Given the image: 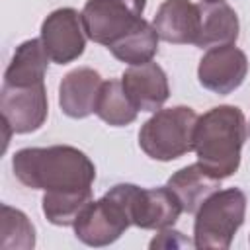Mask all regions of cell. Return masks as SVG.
<instances>
[{"instance_id":"7","label":"cell","mask_w":250,"mask_h":250,"mask_svg":"<svg viewBox=\"0 0 250 250\" xmlns=\"http://www.w3.org/2000/svg\"><path fill=\"white\" fill-rule=\"evenodd\" d=\"M72 227L80 242L88 246H107L131 227V219L121 199L107 191L102 199L92 201Z\"/></svg>"},{"instance_id":"22","label":"cell","mask_w":250,"mask_h":250,"mask_svg":"<svg viewBox=\"0 0 250 250\" xmlns=\"http://www.w3.org/2000/svg\"><path fill=\"white\" fill-rule=\"evenodd\" d=\"M201 2H223V0H201Z\"/></svg>"},{"instance_id":"8","label":"cell","mask_w":250,"mask_h":250,"mask_svg":"<svg viewBox=\"0 0 250 250\" xmlns=\"http://www.w3.org/2000/svg\"><path fill=\"white\" fill-rule=\"evenodd\" d=\"M86 29L82 14L74 8H59L41 23V41L49 59L57 64L76 61L86 49Z\"/></svg>"},{"instance_id":"10","label":"cell","mask_w":250,"mask_h":250,"mask_svg":"<svg viewBox=\"0 0 250 250\" xmlns=\"http://www.w3.org/2000/svg\"><path fill=\"white\" fill-rule=\"evenodd\" d=\"M248 74V59L242 49L232 45H217L207 49L197 66L199 84L219 96L234 92Z\"/></svg>"},{"instance_id":"21","label":"cell","mask_w":250,"mask_h":250,"mask_svg":"<svg viewBox=\"0 0 250 250\" xmlns=\"http://www.w3.org/2000/svg\"><path fill=\"white\" fill-rule=\"evenodd\" d=\"M180 248V246H189V240H186L184 236H182V232H178V230H170V227L168 229H162L160 232H158V238H154L152 242H150V248Z\"/></svg>"},{"instance_id":"16","label":"cell","mask_w":250,"mask_h":250,"mask_svg":"<svg viewBox=\"0 0 250 250\" xmlns=\"http://www.w3.org/2000/svg\"><path fill=\"white\" fill-rule=\"evenodd\" d=\"M49 55L41 39H27L16 47L14 57L4 72V84L10 86H35L45 82L49 68Z\"/></svg>"},{"instance_id":"5","label":"cell","mask_w":250,"mask_h":250,"mask_svg":"<svg viewBox=\"0 0 250 250\" xmlns=\"http://www.w3.org/2000/svg\"><path fill=\"white\" fill-rule=\"evenodd\" d=\"M125 205L131 225L146 230H162L172 227L180 215L182 205L178 197L164 188H139L135 184H115L111 189Z\"/></svg>"},{"instance_id":"4","label":"cell","mask_w":250,"mask_h":250,"mask_svg":"<svg viewBox=\"0 0 250 250\" xmlns=\"http://www.w3.org/2000/svg\"><path fill=\"white\" fill-rule=\"evenodd\" d=\"M246 195L238 188L217 189L195 211L193 246L227 250L244 223Z\"/></svg>"},{"instance_id":"18","label":"cell","mask_w":250,"mask_h":250,"mask_svg":"<svg viewBox=\"0 0 250 250\" xmlns=\"http://www.w3.org/2000/svg\"><path fill=\"white\" fill-rule=\"evenodd\" d=\"M92 188L82 189H62V191H45L41 199L43 215L49 223L57 227H70L76 223L80 213L92 203Z\"/></svg>"},{"instance_id":"6","label":"cell","mask_w":250,"mask_h":250,"mask_svg":"<svg viewBox=\"0 0 250 250\" xmlns=\"http://www.w3.org/2000/svg\"><path fill=\"white\" fill-rule=\"evenodd\" d=\"M145 6L146 0H88L80 12L88 39L109 47L143 20Z\"/></svg>"},{"instance_id":"2","label":"cell","mask_w":250,"mask_h":250,"mask_svg":"<svg viewBox=\"0 0 250 250\" xmlns=\"http://www.w3.org/2000/svg\"><path fill=\"white\" fill-rule=\"evenodd\" d=\"M246 141V117L236 105H217L199 115L193 137L197 162L225 180L236 174Z\"/></svg>"},{"instance_id":"1","label":"cell","mask_w":250,"mask_h":250,"mask_svg":"<svg viewBox=\"0 0 250 250\" xmlns=\"http://www.w3.org/2000/svg\"><path fill=\"white\" fill-rule=\"evenodd\" d=\"M12 168L23 186L43 191L92 188L96 180L94 162L70 145L20 148L12 158Z\"/></svg>"},{"instance_id":"15","label":"cell","mask_w":250,"mask_h":250,"mask_svg":"<svg viewBox=\"0 0 250 250\" xmlns=\"http://www.w3.org/2000/svg\"><path fill=\"white\" fill-rule=\"evenodd\" d=\"M201 25L195 47L211 49L217 45H232L238 39L240 23L236 12L227 2H201Z\"/></svg>"},{"instance_id":"20","label":"cell","mask_w":250,"mask_h":250,"mask_svg":"<svg viewBox=\"0 0 250 250\" xmlns=\"http://www.w3.org/2000/svg\"><path fill=\"white\" fill-rule=\"evenodd\" d=\"M35 246V227L27 215L16 207L2 205L0 219V248L2 250H31Z\"/></svg>"},{"instance_id":"13","label":"cell","mask_w":250,"mask_h":250,"mask_svg":"<svg viewBox=\"0 0 250 250\" xmlns=\"http://www.w3.org/2000/svg\"><path fill=\"white\" fill-rule=\"evenodd\" d=\"M152 25L158 37L166 43L195 45L201 25L199 4L189 0H164L154 14Z\"/></svg>"},{"instance_id":"11","label":"cell","mask_w":250,"mask_h":250,"mask_svg":"<svg viewBox=\"0 0 250 250\" xmlns=\"http://www.w3.org/2000/svg\"><path fill=\"white\" fill-rule=\"evenodd\" d=\"M121 84L139 111H158L170 98L168 76L152 61L129 66L121 76Z\"/></svg>"},{"instance_id":"3","label":"cell","mask_w":250,"mask_h":250,"mask_svg":"<svg viewBox=\"0 0 250 250\" xmlns=\"http://www.w3.org/2000/svg\"><path fill=\"white\" fill-rule=\"evenodd\" d=\"M199 115L188 105L160 107L139 131L141 150L160 162L176 160L193 150L195 125Z\"/></svg>"},{"instance_id":"19","label":"cell","mask_w":250,"mask_h":250,"mask_svg":"<svg viewBox=\"0 0 250 250\" xmlns=\"http://www.w3.org/2000/svg\"><path fill=\"white\" fill-rule=\"evenodd\" d=\"M139 109L129 100L121 80H105L102 84L98 104H96V115L105 121L111 127H125L137 119Z\"/></svg>"},{"instance_id":"9","label":"cell","mask_w":250,"mask_h":250,"mask_svg":"<svg viewBox=\"0 0 250 250\" xmlns=\"http://www.w3.org/2000/svg\"><path fill=\"white\" fill-rule=\"evenodd\" d=\"M0 111L12 133L25 135L37 131L45 123L49 113L45 82L35 86L4 84L0 92Z\"/></svg>"},{"instance_id":"17","label":"cell","mask_w":250,"mask_h":250,"mask_svg":"<svg viewBox=\"0 0 250 250\" xmlns=\"http://www.w3.org/2000/svg\"><path fill=\"white\" fill-rule=\"evenodd\" d=\"M158 33L152 23L146 20H141L133 29H129L125 35H121L117 41H113L107 49L109 53L127 64H143L152 61V57L158 51Z\"/></svg>"},{"instance_id":"14","label":"cell","mask_w":250,"mask_h":250,"mask_svg":"<svg viewBox=\"0 0 250 250\" xmlns=\"http://www.w3.org/2000/svg\"><path fill=\"white\" fill-rule=\"evenodd\" d=\"M166 186L178 197L186 213H195L201 203L221 188V178H217L205 166L195 162L174 172L168 178Z\"/></svg>"},{"instance_id":"12","label":"cell","mask_w":250,"mask_h":250,"mask_svg":"<svg viewBox=\"0 0 250 250\" xmlns=\"http://www.w3.org/2000/svg\"><path fill=\"white\" fill-rule=\"evenodd\" d=\"M102 84L100 72L90 66H78L66 72L59 84V105L62 113L72 119H84L96 113Z\"/></svg>"}]
</instances>
